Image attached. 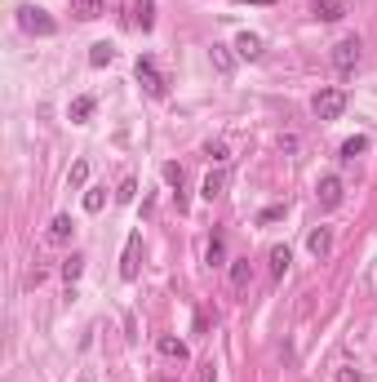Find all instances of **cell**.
<instances>
[{"instance_id": "9a60e30c", "label": "cell", "mask_w": 377, "mask_h": 382, "mask_svg": "<svg viewBox=\"0 0 377 382\" xmlns=\"http://www.w3.org/2000/svg\"><path fill=\"white\" fill-rule=\"evenodd\" d=\"M133 18H138L142 31H151L155 27V0H138V5H133Z\"/></svg>"}, {"instance_id": "ffe728a7", "label": "cell", "mask_w": 377, "mask_h": 382, "mask_svg": "<svg viewBox=\"0 0 377 382\" xmlns=\"http://www.w3.org/2000/svg\"><path fill=\"white\" fill-rule=\"evenodd\" d=\"M111 58H116V49H111V45H107V40H98V45H93V49H89V63H93V67H107V63H111Z\"/></svg>"}, {"instance_id": "d6986e66", "label": "cell", "mask_w": 377, "mask_h": 382, "mask_svg": "<svg viewBox=\"0 0 377 382\" xmlns=\"http://www.w3.org/2000/svg\"><path fill=\"white\" fill-rule=\"evenodd\" d=\"M222 187H226V174H209V178H204V191H200V196H204V200H217V196H222Z\"/></svg>"}, {"instance_id": "f1b7e54d", "label": "cell", "mask_w": 377, "mask_h": 382, "mask_svg": "<svg viewBox=\"0 0 377 382\" xmlns=\"http://www.w3.org/2000/svg\"><path fill=\"white\" fill-rule=\"evenodd\" d=\"M337 382H360V369H337Z\"/></svg>"}, {"instance_id": "9c48e42d", "label": "cell", "mask_w": 377, "mask_h": 382, "mask_svg": "<svg viewBox=\"0 0 377 382\" xmlns=\"http://www.w3.org/2000/svg\"><path fill=\"white\" fill-rule=\"evenodd\" d=\"M155 351H160L164 360H187V342L174 338V333H160V338H155Z\"/></svg>"}, {"instance_id": "5bb4252c", "label": "cell", "mask_w": 377, "mask_h": 382, "mask_svg": "<svg viewBox=\"0 0 377 382\" xmlns=\"http://www.w3.org/2000/svg\"><path fill=\"white\" fill-rule=\"evenodd\" d=\"M71 14H76L80 22H93L102 14V0H71Z\"/></svg>"}, {"instance_id": "6da1fadb", "label": "cell", "mask_w": 377, "mask_h": 382, "mask_svg": "<svg viewBox=\"0 0 377 382\" xmlns=\"http://www.w3.org/2000/svg\"><path fill=\"white\" fill-rule=\"evenodd\" d=\"M18 27H22V31H31V36H54V31H58V22L45 14V9L22 5V9H18Z\"/></svg>"}, {"instance_id": "cb8c5ba5", "label": "cell", "mask_w": 377, "mask_h": 382, "mask_svg": "<svg viewBox=\"0 0 377 382\" xmlns=\"http://www.w3.org/2000/svg\"><path fill=\"white\" fill-rule=\"evenodd\" d=\"M67 183H71V187H84V183H89V165L76 160V165H71V178H67Z\"/></svg>"}, {"instance_id": "277c9868", "label": "cell", "mask_w": 377, "mask_h": 382, "mask_svg": "<svg viewBox=\"0 0 377 382\" xmlns=\"http://www.w3.org/2000/svg\"><path fill=\"white\" fill-rule=\"evenodd\" d=\"M133 76H138V85L151 93V98H164V80H160V71H155V63L151 58H138V67H133Z\"/></svg>"}, {"instance_id": "30bf717a", "label": "cell", "mask_w": 377, "mask_h": 382, "mask_svg": "<svg viewBox=\"0 0 377 382\" xmlns=\"http://www.w3.org/2000/svg\"><path fill=\"white\" fill-rule=\"evenodd\" d=\"M236 54H240V58H249V63H258V58H262V36L240 31V36H236Z\"/></svg>"}, {"instance_id": "d4e9b609", "label": "cell", "mask_w": 377, "mask_h": 382, "mask_svg": "<svg viewBox=\"0 0 377 382\" xmlns=\"http://www.w3.org/2000/svg\"><path fill=\"white\" fill-rule=\"evenodd\" d=\"M133 196H138V183H133V178H125V183H120V191H116V200H120V205H133Z\"/></svg>"}, {"instance_id": "ac0fdd59", "label": "cell", "mask_w": 377, "mask_h": 382, "mask_svg": "<svg viewBox=\"0 0 377 382\" xmlns=\"http://www.w3.org/2000/svg\"><path fill=\"white\" fill-rule=\"evenodd\" d=\"M364 151H369V138H364V134L342 142V160H355V156H364Z\"/></svg>"}, {"instance_id": "3957f363", "label": "cell", "mask_w": 377, "mask_h": 382, "mask_svg": "<svg viewBox=\"0 0 377 382\" xmlns=\"http://www.w3.org/2000/svg\"><path fill=\"white\" fill-rule=\"evenodd\" d=\"M342 196H346V191H342V178H337V174H324L320 183H315V200H320V209H337V205H342Z\"/></svg>"}, {"instance_id": "52a82bcc", "label": "cell", "mask_w": 377, "mask_h": 382, "mask_svg": "<svg viewBox=\"0 0 377 382\" xmlns=\"http://www.w3.org/2000/svg\"><path fill=\"white\" fill-rule=\"evenodd\" d=\"M249 284H253V262H249V258H236V262H231V289L245 298Z\"/></svg>"}, {"instance_id": "8fae6325", "label": "cell", "mask_w": 377, "mask_h": 382, "mask_svg": "<svg viewBox=\"0 0 377 382\" xmlns=\"http://www.w3.org/2000/svg\"><path fill=\"white\" fill-rule=\"evenodd\" d=\"M71 231H76L71 213H58V218L49 222V240H54V245H67V240H71Z\"/></svg>"}, {"instance_id": "7a4b0ae2", "label": "cell", "mask_w": 377, "mask_h": 382, "mask_svg": "<svg viewBox=\"0 0 377 382\" xmlns=\"http://www.w3.org/2000/svg\"><path fill=\"white\" fill-rule=\"evenodd\" d=\"M311 107H315V116H320V121H337V116L346 112V89H320Z\"/></svg>"}, {"instance_id": "7402d4cb", "label": "cell", "mask_w": 377, "mask_h": 382, "mask_svg": "<svg viewBox=\"0 0 377 382\" xmlns=\"http://www.w3.org/2000/svg\"><path fill=\"white\" fill-rule=\"evenodd\" d=\"M80 271H84V258H80V254H71V258L63 262V280H67V284H76V280H80Z\"/></svg>"}, {"instance_id": "2e32d148", "label": "cell", "mask_w": 377, "mask_h": 382, "mask_svg": "<svg viewBox=\"0 0 377 382\" xmlns=\"http://www.w3.org/2000/svg\"><path fill=\"white\" fill-rule=\"evenodd\" d=\"M288 262H293V254H288V245H275V249H271V276H275V280L288 271Z\"/></svg>"}, {"instance_id": "5b68a950", "label": "cell", "mask_w": 377, "mask_h": 382, "mask_svg": "<svg viewBox=\"0 0 377 382\" xmlns=\"http://www.w3.org/2000/svg\"><path fill=\"white\" fill-rule=\"evenodd\" d=\"M138 258H142V231H133L120 254V280H138Z\"/></svg>"}, {"instance_id": "7c38bea8", "label": "cell", "mask_w": 377, "mask_h": 382, "mask_svg": "<svg viewBox=\"0 0 377 382\" xmlns=\"http://www.w3.org/2000/svg\"><path fill=\"white\" fill-rule=\"evenodd\" d=\"M307 249H311L315 258H328V249H333V231H328V227H315L311 240H307Z\"/></svg>"}, {"instance_id": "f546056e", "label": "cell", "mask_w": 377, "mask_h": 382, "mask_svg": "<svg viewBox=\"0 0 377 382\" xmlns=\"http://www.w3.org/2000/svg\"><path fill=\"white\" fill-rule=\"evenodd\" d=\"M196 382H217V374H213V365H204L200 374H196Z\"/></svg>"}, {"instance_id": "4dcf8cb0", "label": "cell", "mask_w": 377, "mask_h": 382, "mask_svg": "<svg viewBox=\"0 0 377 382\" xmlns=\"http://www.w3.org/2000/svg\"><path fill=\"white\" fill-rule=\"evenodd\" d=\"M240 5H275V0H240Z\"/></svg>"}, {"instance_id": "4fadbf2b", "label": "cell", "mask_w": 377, "mask_h": 382, "mask_svg": "<svg viewBox=\"0 0 377 382\" xmlns=\"http://www.w3.org/2000/svg\"><path fill=\"white\" fill-rule=\"evenodd\" d=\"M93 107H98V102H93L89 93H80V98L71 102V112H67V116H71V125H84V121H89V116H93Z\"/></svg>"}, {"instance_id": "4316f807", "label": "cell", "mask_w": 377, "mask_h": 382, "mask_svg": "<svg viewBox=\"0 0 377 382\" xmlns=\"http://www.w3.org/2000/svg\"><path fill=\"white\" fill-rule=\"evenodd\" d=\"M279 218H284V205H266L262 213H258V222L266 227V222H279Z\"/></svg>"}, {"instance_id": "83f0119b", "label": "cell", "mask_w": 377, "mask_h": 382, "mask_svg": "<svg viewBox=\"0 0 377 382\" xmlns=\"http://www.w3.org/2000/svg\"><path fill=\"white\" fill-rule=\"evenodd\" d=\"M204 151H209V156H213L217 165H222V160H226V147H222V142H209V147H204Z\"/></svg>"}, {"instance_id": "e0dca14e", "label": "cell", "mask_w": 377, "mask_h": 382, "mask_svg": "<svg viewBox=\"0 0 377 382\" xmlns=\"http://www.w3.org/2000/svg\"><path fill=\"white\" fill-rule=\"evenodd\" d=\"M222 258H226V240H222V236H213L209 249H204V262H209V267H222Z\"/></svg>"}, {"instance_id": "8992f818", "label": "cell", "mask_w": 377, "mask_h": 382, "mask_svg": "<svg viewBox=\"0 0 377 382\" xmlns=\"http://www.w3.org/2000/svg\"><path fill=\"white\" fill-rule=\"evenodd\" d=\"M355 63H360V40L355 36H342V40L333 45V67L346 76V71H355Z\"/></svg>"}, {"instance_id": "484cf974", "label": "cell", "mask_w": 377, "mask_h": 382, "mask_svg": "<svg viewBox=\"0 0 377 382\" xmlns=\"http://www.w3.org/2000/svg\"><path fill=\"white\" fill-rule=\"evenodd\" d=\"M213 67H217V71H231V67H236V63H231V54L222 49V45H213Z\"/></svg>"}, {"instance_id": "603a6c76", "label": "cell", "mask_w": 377, "mask_h": 382, "mask_svg": "<svg viewBox=\"0 0 377 382\" xmlns=\"http://www.w3.org/2000/svg\"><path fill=\"white\" fill-rule=\"evenodd\" d=\"M107 205V187H89V191H84V209H89V213H98Z\"/></svg>"}, {"instance_id": "44dd1931", "label": "cell", "mask_w": 377, "mask_h": 382, "mask_svg": "<svg viewBox=\"0 0 377 382\" xmlns=\"http://www.w3.org/2000/svg\"><path fill=\"white\" fill-rule=\"evenodd\" d=\"M160 174H164V183H169V187H178V205H182V178H187V174H182V165H174V160H169Z\"/></svg>"}, {"instance_id": "ba28073f", "label": "cell", "mask_w": 377, "mask_h": 382, "mask_svg": "<svg viewBox=\"0 0 377 382\" xmlns=\"http://www.w3.org/2000/svg\"><path fill=\"white\" fill-rule=\"evenodd\" d=\"M311 14L320 22H337L346 18V0H311Z\"/></svg>"}]
</instances>
